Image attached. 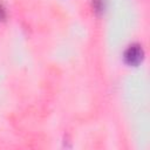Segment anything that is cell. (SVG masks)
Segmentation results:
<instances>
[{"label": "cell", "instance_id": "6da1fadb", "mask_svg": "<svg viewBox=\"0 0 150 150\" xmlns=\"http://www.w3.org/2000/svg\"><path fill=\"white\" fill-rule=\"evenodd\" d=\"M143 59V49L142 46L134 43L130 45L124 52V61L130 66H137Z\"/></svg>", "mask_w": 150, "mask_h": 150}, {"label": "cell", "instance_id": "7a4b0ae2", "mask_svg": "<svg viewBox=\"0 0 150 150\" xmlns=\"http://www.w3.org/2000/svg\"><path fill=\"white\" fill-rule=\"evenodd\" d=\"M5 18H6V12H5L4 6L0 4V20H4Z\"/></svg>", "mask_w": 150, "mask_h": 150}]
</instances>
